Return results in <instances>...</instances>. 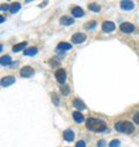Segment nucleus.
Returning <instances> with one entry per match:
<instances>
[{
  "instance_id": "nucleus-1",
  "label": "nucleus",
  "mask_w": 139,
  "mask_h": 147,
  "mask_svg": "<svg viewBox=\"0 0 139 147\" xmlns=\"http://www.w3.org/2000/svg\"><path fill=\"white\" fill-rule=\"evenodd\" d=\"M86 126L88 130L93 131V132H102L107 129V124L101 119L94 118V117H89L86 121Z\"/></svg>"
},
{
  "instance_id": "nucleus-2",
  "label": "nucleus",
  "mask_w": 139,
  "mask_h": 147,
  "mask_svg": "<svg viewBox=\"0 0 139 147\" xmlns=\"http://www.w3.org/2000/svg\"><path fill=\"white\" fill-rule=\"evenodd\" d=\"M115 129L118 132H123L126 134H130L134 131V127H133L132 123H130V122H118L115 124Z\"/></svg>"
},
{
  "instance_id": "nucleus-3",
  "label": "nucleus",
  "mask_w": 139,
  "mask_h": 147,
  "mask_svg": "<svg viewBox=\"0 0 139 147\" xmlns=\"http://www.w3.org/2000/svg\"><path fill=\"white\" fill-rule=\"evenodd\" d=\"M55 77H56L57 81H58L59 84L63 85V84L66 81V71H65L64 68H59V69H57L56 73H55Z\"/></svg>"
},
{
  "instance_id": "nucleus-4",
  "label": "nucleus",
  "mask_w": 139,
  "mask_h": 147,
  "mask_svg": "<svg viewBox=\"0 0 139 147\" xmlns=\"http://www.w3.org/2000/svg\"><path fill=\"white\" fill-rule=\"evenodd\" d=\"M86 41V35L84 32H77L72 36V43L74 44H80Z\"/></svg>"
},
{
  "instance_id": "nucleus-5",
  "label": "nucleus",
  "mask_w": 139,
  "mask_h": 147,
  "mask_svg": "<svg viewBox=\"0 0 139 147\" xmlns=\"http://www.w3.org/2000/svg\"><path fill=\"white\" fill-rule=\"evenodd\" d=\"M34 68L30 67V66H24L21 68V72H20V76L22 78H30L32 74H34Z\"/></svg>"
},
{
  "instance_id": "nucleus-6",
  "label": "nucleus",
  "mask_w": 139,
  "mask_h": 147,
  "mask_svg": "<svg viewBox=\"0 0 139 147\" xmlns=\"http://www.w3.org/2000/svg\"><path fill=\"white\" fill-rule=\"evenodd\" d=\"M115 28H116V26H115V23L111 22V21H104V22L102 23V30H103L104 32H111V31L115 30Z\"/></svg>"
},
{
  "instance_id": "nucleus-7",
  "label": "nucleus",
  "mask_w": 139,
  "mask_h": 147,
  "mask_svg": "<svg viewBox=\"0 0 139 147\" xmlns=\"http://www.w3.org/2000/svg\"><path fill=\"white\" fill-rule=\"evenodd\" d=\"M119 28H121V30L123 32H126V34H130V32H132L134 30V26L132 23H130V22H123L119 26Z\"/></svg>"
},
{
  "instance_id": "nucleus-8",
  "label": "nucleus",
  "mask_w": 139,
  "mask_h": 147,
  "mask_svg": "<svg viewBox=\"0 0 139 147\" xmlns=\"http://www.w3.org/2000/svg\"><path fill=\"white\" fill-rule=\"evenodd\" d=\"M14 82H15V78L8 76V77H5V78L1 79V81H0V85H1L3 87H8V86L13 85Z\"/></svg>"
},
{
  "instance_id": "nucleus-9",
  "label": "nucleus",
  "mask_w": 139,
  "mask_h": 147,
  "mask_svg": "<svg viewBox=\"0 0 139 147\" xmlns=\"http://www.w3.org/2000/svg\"><path fill=\"white\" fill-rule=\"evenodd\" d=\"M121 7L124 11H131L134 7V4L130 0H123V1H121Z\"/></svg>"
},
{
  "instance_id": "nucleus-10",
  "label": "nucleus",
  "mask_w": 139,
  "mask_h": 147,
  "mask_svg": "<svg viewBox=\"0 0 139 147\" xmlns=\"http://www.w3.org/2000/svg\"><path fill=\"white\" fill-rule=\"evenodd\" d=\"M63 137H64V139L66 141H72L74 139V132L72 130H70V129L68 130H65L64 133H63Z\"/></svg>"
},
{
  "instance_id": "nucleus-11",
  "label": "nucleus",
  "mask_w": 139,
  "mask_h": 147,
  "mask_svg": "<svg viewBox=\"0 0 139 147\" xmlns=\"http://www.w3.org/2000/svg\"><path fill=\"white\" fill-rule=\"evenodd\" d=\"M57 49L60 50V51H66V50H71L72 49V44L70 43H66V42H60L58 45H57Z\"/></svg>"
},
{
  "instance_id": "nucleus-12",
  "label": "nucleus",
  "mask_w": 139,
  "mask_h": 147,
  "mask_svg": "<svg viewBox=\"0 0 139 147\" xmlns=\"http://www.w3.org/2000/svg\"><path fill=\"white\" fill-rule=\"evenodd\" d=\"M84 11H82V8H80V7H73L72 8V15L73 16H76V18H82L84 16Z\"/></svg>"
},
{
  "instance_id": "nucleus-13",
  "label": "nucleus",
  "mask_w": 139,
  "mask_h": 147,
  "mask_svg": "<svg viewBox=\"0 0 139 147\" xmlns=\"http://www.w3.org/2000/svg\"><path fill=\"white\" fill-rule=\"evenodd\" d=\"M73 105H74L77 109H79V110H85V109H86L85 103H84L81 100H79V98H74V100H73Z\"/></svg>"
},
{
  "instance_id": "nucleus-14",
  "label": "nucleus",
  "mask_w": 139,
  "mask_h": 147,
  "mask_svg": "<svg viewBox=\"0 0 139 147\" xmlns=\"http://www.w3.org/2000/svg\"><path fill=\"white\" fill-rule=\"evenodd\" d=\"M74 20L72 18H70V16H63L60 19V24L63 26H70V24H73Z\"/></svg>"
},
{
  "instance_id": "nucleus-15",
  "label": "nucleus",
  "mask_w": 139,
  "mask_h": 147,
  "mask_svg": "<svg viewBox=\"0 0 139 147\" xmlns=\"http://www.w3.org/2000/svg\"><path fill=\"white\" fill-rule=\"evenodd\" d=\"M38 52V50H37V48H29V49H26L24 51H23V53L26 55V56H28V57H31V56H35Z\"/></svg>"
},
{
  "instance_id": "nucleus-16",
  "label": "nucleus",
  "mask_w": 139,
  "mask_h": 147,
  "mask_svg": "<svg viewBox=\"0 0 139 147\" xmlns=\"http://www.w3.org/2000/svg\"><path fill=\"white\" fill-rule=\"evenodd\" d=\"M12 63V58H11V56H3L1 58H0V64L1 65H4V66H7V65H9Z\"/></svg>"
},
{
  "instance_id": "nucleus-17",
  "label": "nucleus",
  "mask_w": 139,
  "mask_h": 147,
  "mask_svg": "<svg viewBox=\"0 0 139 147\" xmlns=\"http://www.w3.org/2000/svg\"><path fill=\"white\" fill-rule=\"evenodd\" d=\"M73 118H74V121H76L77 123H82V122L85 121L84 115H82L81 113H79V111H74V113H73Z\"/></svg>"
},
{
  "instance_id": "nucleus-18",
  "label": "nucleus",
  "mask_w": 139,
  "mask_h": 147,
  "mask_svg": "<svg viewBox=\"0 0 139 147\" xmlns=\"http://www.w3.org/2000/svg\"><path fill=\"white\" fill-rule=\"evenodd\" d=\"M26 45H27V42H22V43H19V44L14 45V47L12 48V50H13V52H19V51L23 50V49L26 48Z\"/></svg>"
},
{
  "instance_id": "nucleus-19",
  "label": "nucleus",
  "mask_w": 139,
  "mask_h": 147,
  "mask_svg": "<svg viewBox=\"0 0 139 147\" xmlns=\"http://www.w3.org/2000/svg\"><path fill=\"white\" fill-rule=\"evenodd\" d=\"M20 8H21V4L20 3H14V4H12L9 11H11L12 14H15V13H18L20 11Z\"/></svg>"
},
{
  "instance_id": "nucleus-20",
  "label": "nucleus",
  "mask_w": 139,
  "mask_h": 147,
  "mask_svg": "<svg viewBox=\"0 0 139 147\" xmlns=\"http://www.w3.org/2000/svg\"><path fill=\"white\" fill-rule=\"evenodd\" d=\"M60 92H61L63 95H67L70 93V87L66 86V85H61L60 86Z\"/></svg>"
},
{
  "instance_id": "nucleus-21",
  "label": "nucleus",
  "mask_w": 139,
  "mask_h": 147,
  "mask_svg": "<svg viewBox=\"0 0 139 147\" xmlns=\"http://www.w3.org/2000/svg\"><path fill=\"white\" fill-rule=\"evenodd\" d=\"M121 146V141L117 139H114L109 142V147H119Z\"/></svg>"
},
{
  "instance_id": "nucleus-22",
  "label": "nucleus",
  "mask_w": 139,
  "mask_h": 147,
  "mask_svg": "<svg viewBox=\"0 0 139 147\" xmlns=\"http://www.w3.org/2000/svg\"><path fill=\"white\" fill-rule=\"evenodd\" d=\"M88 7H89V9L93 11V12H99V11H100V6L96 5V4H89Z\"/></svg>"
},
{
  "instance_id": "nucleus-23",
  "label": "nucleus",
  "mask_w": 139,
  "mask_h": 147,
  "mask_svg": "<svg viewBox=\"0 0 139 147\" xmlns=\"http://www.w3.org/2000/svg\"><path fill=\"white\" fill-rule=\"evenodd\" d=\"M95 26H96V22H95V21H90V22H87V23H86V27H85V28H86V29H93Z\"/></svg>"
},
{
  "instance_id": "nucleus-24",
  "label": "nucleus",
  "mask_w": 139,
  "mask_h": 147,
  "mask_svg": "<svg viewBox=\"0 0 139 147\" xmlns=\"http://www.w3.org/2000/svg\"><path fill=\"white\" fill-rule=\"evenodd\" d=\"M8 9H11V6L9 5H0V11H8Z\"/></svg>"
},
{
  "instance_id": "nucleus-25",
  "label": "nucleus",
  "mask_w": 139,
  "mask_h": 147,
  "mask_svg": "<svg viewBox=\"0 0 139 147\" xmlns=\"http://www.w3.org/2000/svg\"><path fill=\"white\" fill-rule=\"evenodd\" d=\"M76 147H86V142L84 140H79L76 145Z\"/></svg>"
},
{
  "instance_id": "nucleus-26",
  "label": "nucleus",
  "mask_w": 139,
  "mask_h": 147,
  "mask_svg": "<svg viewBox=\"0 0 139 147\" xmlns=\"http://www.w3.org/2000/svg\"><path fill=\"white\" fill-rule=\"evenodd\" d=\"M51 96H52V98H53V103H55L56 105H58L59 102H58V97H57V95H56V94H52Z\"/></svg>"
},
{
  "instance_id": "nucleus-27",
  "label": "nucleus",
  "mask_w": 139,
  "mask_h": 147,
  "mask_svg": "<svg viewBox=\"0 0 139 147\" xmlns=\"http://www.w3.org/2000/svg\"><path fill=\"white\" fill-rule=\"evenodd\" d=\"M133 121H134V123H136V124H139V113L134 115V117H133Z\"/></svg>"
},
{
  "instance_id": "nucleus-28",
  "label": "nucleus",
  "mask_w": 139,
  "mask_h": 147,
  "mask_svg": "<svg viewBox=\"0 0 139 147\" xmlns=\"http://www.w3.org/2000/svg\"><path fill=\"white\" fill-rule=\"evenodd\" d=\"M104 145H106L104 140H100V141L97 142V146H99V147H104Z\"/></svg>"
},
{
  "instance_id": "nucleus-29",
  "label": "nucleus",
  "mask_w": 139,
  "mask_h": 147,
  "mask_svg": "<svg viewBox=\"0 0 139 147\" xmlns=\"http://www.w3.org/2000/svg\"><path fill=\"white\" fill-rule=\"evenodd\" d=\"M5 21V18L3 16V15H0V23H1V22H4Z\"/></svg>"
},
{
  "instance_id": "nucleus-30",
  "label": "nucleus",
  "mask_w": 139,
  "mask_h": 147,
  "mask_svg": "<svg viewBox=\"0 0 139 147\" xmlns=\"http://www.w3.org/2000/svg\"><path fill=\"white\" fill-rule=\"evenodd\" d=\"M1 51H3V45L0 44V52H1Z\"/></svg>"
}]
</instances>
